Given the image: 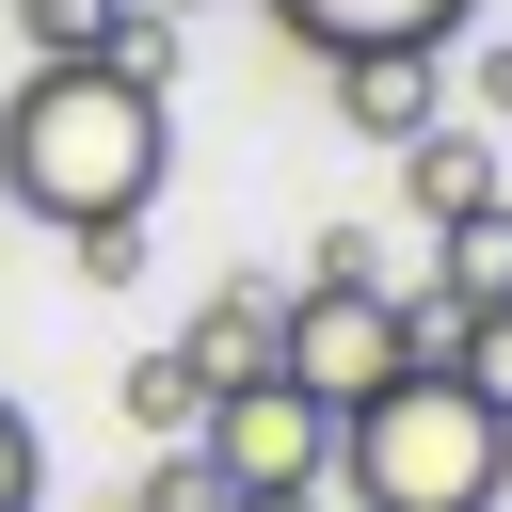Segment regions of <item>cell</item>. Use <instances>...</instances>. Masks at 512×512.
Listing matches in <instances>:
<instances>
[{"label": "cell", "mask_w": 512, "mask_h": 512, "mask_svg": "<svg viewBox=\"0 0 512 512\" xmlns=\"http://www.w3.org/2000/svg\"><path fill=\"white\" fill-rule=\"evenodd\" d=\"M176 176V112L112 64H16L0 96V208L48 224V240H96V224H144Z\"/></svg>", "instance_id": "1"}, {"label": "cell", "mask_w": 512, "mask_h": 512, "mask_svg": "<svg viewBox=\"0 0 512 512\" xmlns=\"http://www.w3.org/2000/svg\"><path fill=\"white\" fill-rule=\"evenodd\" d=\"M96 64L160 96V80H176V16H160V0H112V32H96Z\"/></svg>", "instance_id": "10"}, {"label": "cell", "mask_w": 512, "mask_h": 512, "mask_svg": "<svg viewBox=\"0 0 512 512\" xmlns=\"http://www.w3.org/2000/svg\"><path fill=\"white\" fill-rule=\"evenodd\" d=\"M272 320H288V288L224 272V288L192 304V336H176V352H192V384H208V400H224V384H272Z\"/></svg>", "instance_id": "7"}, {"label": "cell", "mask_w": 512, "mask_h": 512, "mask_svg": "<svg viewBox=\"0 0 512 512\" xmlns=\"http://www.w3.org/2000/svg\"><path fill=\"white\" fill-rule=\"evenodd\" d=\"M480 112H512V48H480Z\"/></svg>", "instance_id": "16"}, {"label": "cell", "mask_w": 512, "mask_h": 512, "mask_svg": "<svg viewBox=\"0 0 512 512\" xmlns=\"http://www.w3.org/2000/svg\"><path fill=\"white\" fill-rule=\"evenodd\" d=\"M336 496L352 512H512V416L448 368H400L384 400L336 416Z\"/></svg>", "instance_id": "2"}, {"label": "cell", "mask_w": 512, "mask_h": 512, "mask_svg": "<svg viewBox=\"0 0 512 512\" xmlns=\"http://www.w3.org/2000/svg\"><path fill=\"white\" fill-rule=\"evenodd\" d=\"M400 368H416V320H400L384 272H304V288H288V320H272V384H304L320 416H352V400H384Z\"/></svg>", "instance_id": "3"}, {"label": "cell", "mask_w": 512, "mask_h": 512, "mask_svg": "<svg viewBox=\"0 0 512 512\" xmlns=\"http://www.w3.org/2000/svg\"><path fill=\"white\" fill-rule=\"evenodd\" d=\"M448 384H480V400H496V416H512V304H496V320H464V336H448Z\"/></svg>", "instance_id": "13"}, {"label": "cell", "mask_w": 512, "mask_h": 512, "mask_svg": "<svg viewBox=\"0 0 512 512\" xmlns=\"http://www.w3.org/2000/svg\"><path fill=\"white\" fill-rule=\"evenodd\" d=\"M192 448L224 464V496H320V480H336V416H320L304 384H224Z\"/></svg>", "instance_id": "4"}, {"label": "cell", "mask_w": 512, "mask_h": 512, "mask_svg": "<svg viewBox=\"0 0 512 512\" xmlns=\"http://www.w3.org/2000/svg\"><path fill=\"white\" fill-rule=\"evenodd\" d=\"M400 192H416V224L448 240L464 208H496V144H480V128H416V144H400Z\"/></svg>", "instance_id": "8"}, {"label": "cell", "mask_w": 512, "mask_h": 512, "mask_svg": "<svg viewBox=\"0 0 512 512\" xmlns=\"http://www.w3.org/2000/svg\"><path fill=\"white\" fill-rule=\"evenodd\" d=\"M64 272H80V288H128V272H144V224H96V240H64Z\"/></svg>", "instance_id": "15"}, {"label": "cell", "mask_w": 512, "mask_h": 512, "mask_svg": "<svg viewBox=\"0 0 512 512\" xmlns=\"http://www.w3.org/2000/svg\"><path fill=\"white\" fill-rule=\"evenodd\" d=\"M0 512H48V432L0 400Z\"/></svg>", "instance_id": "14"}, {"label": "cell", "mask_w": 512, "mask_h": 512, "mask_svg": "<svg viewBox=\"0 0 512 512\" xmlns=\"http://www.w3.org/2000/svg\"><path fill=\"white\" fill-rule=\"evenodd\" d=\"M336 128H352V144L448 128V48H352V64H336Z\"/></svg>", "instance_id": "5"}, {"label": "cell", "mask_w": 512, "mask_h": 512, "mask_svg": "<svg viewBox=\"0 0 512 512\" xmlns=\"http://www.w3.org/2000/svg\"><path fill=\"white\" fill-rule=\"evenodd\" d=\"M96 32H112V0H16V48L32 64H96Z\"/></svg>", "instance_id": "12"}, {"label": "cell", "mask_w": 512, "mask_h": 512, "mask_svg": "<svg viewBox=\"0 0 512 512\" xmlns=\"http://www.w3.org/2000/svg\"><path fill=\"white\" fill-rule=\"evenodd\" d=\"M480 0H272V32L304 64H352V48H448Z\"/></svg>", "instance_id": "6"}, {"label": "cell", "mask_w": 512, "mask_h": 512, "mask_svg": "<svg viewBox=\"0 0 512 512\" xmlns=\"http://www.w3.org/2000/svg\"><path fill=\"white\" fill-rule=\"evenodd\" d=\"M128 512H240V496H224V464H208V448H144Z\"/></svg>", "instance_id": "11"}, {"label": "cell", "mask_w": 512, "mask_h": 512, "mask_svg": "<svg viewBox=\"0 0 512 512\" xmlns=\"http://www.w3.org/2000/svg\"><path fill=\"white\" fill-rule=\"evenodd\" d=\"M160 16H192V0H160Z\"/></svg>", "instance_id": "18"}, {"label": "cell", "mask_w": 512, "mask_h": 512, "mask_svg": "<svg viewBox=\"0 0 512 512\" xmlns=\"http://www.w3.org/2000/svg\"><path fill=\"white\" fill-rule=\"evenodd\" d=\"M112 400H128V432H144V448H192V432H208V384H192V352H176V336H160V352H128V368H112Z\"/></svg>", "instance_id": "9"}, {"label": "cell", "mask_w": 512, "mask_h": 512, "mask_svg": "<svg viewBox=\"0 0 512 512\" xmlns=\"http://www.w3.org/2000/svg\"><path fill=\"white\" fill-rule=\"evenodd\" d=\"M240 512H320V496H240Z\"/></svg>", "instance_id": "17"}, {"label": "cell", "mask_w": 512, "mask_h": 512, "mask_svg": "<svg viewBox=\"0 0 512 512\" xmlns=\"http://www.w3.org/2000/svg\"><path fill=\"white\" fill-rule=\"evenodd\" d=\"M0 224H16V208H0Z\"/></svg>", "instance_id": "19"}]
</instances>
